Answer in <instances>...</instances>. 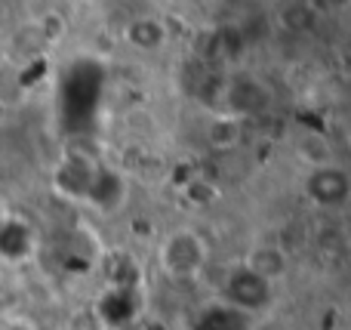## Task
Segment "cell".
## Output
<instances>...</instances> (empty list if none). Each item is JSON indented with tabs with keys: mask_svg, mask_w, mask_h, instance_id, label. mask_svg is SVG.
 <instances>
[{
	"mask_svg": "<svg viewBox=\"0 0 351 330\" xmlns=\"http://www.w3.org/2000/svg\"><path fill=\"white\" fill-rule=\"evenodd\" d=\"M210 259V247H206L204 235L194 228H176L164 238L158 250V263L173 281H194L200 272L206 269Z\"/></svg>",
	"mask_w": 351,
	"mask_h": 330,
	"instance_id": "cell-1",
	"label": "cell"
},
{
	"mask_svg": "<svg viewBox=\"0 0 351 330\" xmlns=\"http://www.w3.org/2000/svg\"><path fill=\"white\" fill-rule=\"evenodd\" d=\"M348 191H351V182H348V173L336 164H327V167H315L305 179V195L308 201H315L317 207H342L348 201Z\"/></svg>",
	"mask_w": 351,
	"mask_h": 330,
	"instance_id": "cell-2",
	"label": "cell"
},
{
	"mask_svg": "<svg viewBox=\"0 0 351 330\" xmlns=\"http://www.w3.org/2000/svg\"><path fill=\"white\" fill-rule=\"evenodd\" d=\"M225 300L231 303L234 309H262L268 306V300H271V284L262 281L259 275H253L250 269H234L231 272V278L225 281Z\"/></svg>",
	"mask_w": 351,
	"mask_h": 330,
	"instance_id": "cell-3",
	"label": "cell"
},
{
	"mask_svg": "<svg viewBox=\"0 0 351 330\" xmlns=\"http://www.w3.org/2000/svg\"><path fill=\"white\" fill-rule=\"evenodd\" d=\"M243 269H250L253 275H259L262 281L274 284L287 275L290 259H287V250L280 244H256V247H250L247 259H243Z\"/></svg>",
	"mask_w": 351,
	"mask_h": 330,
	"instance_id": "cell-4",
	"label": "cell"
},
{
	"mask_svg": "<svg viewBox=\"0 0 351 330\" xmlns=\"http://www.w3.org/2000/svg\"><path fill=\"white\" fill-rule=\"evenodd\" d=\"M127 43L136 49V53H154V49H164L167 40H170V31L160 19L154 16H139L127 25Z\"/></svg>",
	"mask_w": 351,
	"mask_h": 330,
	"instance_id": "cell-5",
	"label": "cell"
},
{
	"mask_svg": "<svg viewBox=\"0 0 351 330\" xmlns=\"http://www.w3.org/2000/svg\"><path fill=\"white\" fill-rule=\"evenodd\" d=\"M241 136H243L241 117H231V115L213 117L210 127H206V142H210L216 152H228V148H234L237 142H241Z\"/></svg>",
	"mask_w": 351,
	"mask_h": 330,
	"instance_id": "cell-6",
	"label": "cell"
},
{
	"mask_svg": "<svg viewBox=\"0 0 351 330\" xmlns=\"http://www.w3.org/2000/svg\"><path fill=\"white\" fill-rule=\"evenodd\" d=\"M37 31H40V37L47 43H59L62 37H65V31H68L65 16H62V12H56V10L43 12V16L37 19Z\"/></svg>",
	"mask_w": 351,
	"mask_h": 330,
	"instance_id": "cell-7",
	"label": "cell"
},
{
	"mask_svg": "<svg viewBox=\"0 0 351 330\" xmlns=\"http://www.w3.org/2000/svg\"><path fill=\"white\" fill-rule=\"evenodd\" d=\"M65 330H108V321L102 318L99 309H77V312L68 318Z\"/></svg>",
	"mask_w": 351,
	"mask_h": 330,
	"instance_id": "cell-8",
	"label": "cell"
},
{
	"mask_svg": "<svg viewBox=\"0 0 351 330\" xmlns=\"http://www.w3.org/2000/svg\"><path fill=\"white\" fill-rule=\"evenodd\" d=\"M0 330H40V327H37L31 318H12V321H6Z\"/></svg>",
	"mask_w": 351,
	"mask_h": 330,
	"instance_id": "cell-9",
	"label": "cell"
},
{
	"mask_svg": "<svg viewBox=\"0 0 351 330\" xmlns=\"http://www.w3.org/2000/svg\"><path fill=\"white\" fill-rule=\"evenodd\" d=\"M6 220H10V210H6V204L3 201H0V226H3V222Z\"/></svg>",
	"mask_w": 351,
	"mask_h": 330,
	"instance_id": "cell-10",
	"label": "cell"
}]
</instances>
